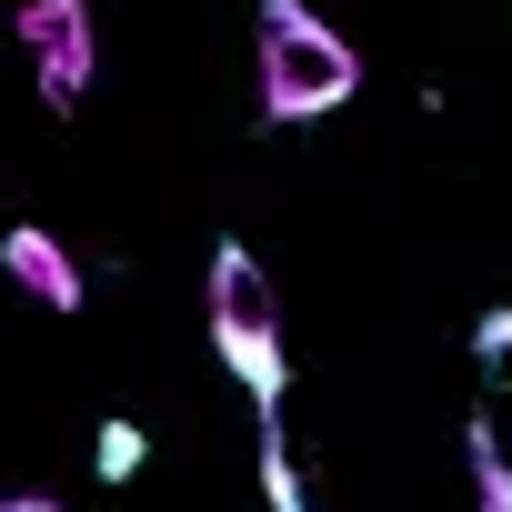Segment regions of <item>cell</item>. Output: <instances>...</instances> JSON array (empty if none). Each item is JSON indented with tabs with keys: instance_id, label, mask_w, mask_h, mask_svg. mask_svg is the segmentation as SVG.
<instances>
[{
	"instance_id": "277c9868",
	"label": "cell",
	"mask_w": 512,
	"mask_h": 512,
	"mask_svg": "<svg viewBox=\"0 0 512 512\" xmlns=\"http://www.w3.org/2000/svg\"><path fill=\"white\" fill-rule=\"evenodd\" d=\"M211 322H282L262 262H251L241 241H211Z\"/></svg>"
},
{
	"instance_id": "3957f363",
	"label": "cell",
	"mask_w": 512,
	"mask_h": 512,
	"mask_svg": "<svg viewBox=\"0 0 512 512\" xmlns=\"http://www.w3.org/2000/svg\"><path fill=\"white\" fill-rule=\"evenodd\" d=\"M0 272H11L41 312H81V262L61 251V231H41V221H11V231H0Z\"/></svg>"
},
{
	"instance_id": "9c48e42d",
	"label": "cell",
	"mask_w": 512,
	"mask_h": 512,
	"mask_svg": "<svg viewBox=\"0 0 512 512\" xmlns=\"http://www.w3.org/2000/svg\"><path fill=\"white\" fill-rule=\"evenodd\" d=\"M302 512H312V502H302Z\"/></svg>"
},
{
	"instance_id": "52a82bcc",
	"label": "cell",
	"mask_w": 512,
	"mask_h": 512,
	"mask_svg": "<svg viewBox=\"0 0 512 512\" xmlns=\"http://www.w3.org/2000/svg\"><path fill=\"white\" fill-rule=\"evenodd\" d=\"M472 362H482L492 382H512V312H482V332H472Z\"/></svg>"
},
{
	"instance_id": "ba28073f",
	"label": "cell",
	"mask_w": 512,
	"mask_h": 512,
	"mask_svg": "<svg viewBox=\"0 0 512 512\" xmlns=\"http://www.w3.org/2000/svg\"><path fill=\"white\" fill-rule=\"evenodd\" d=\"M0 512H61L51 492H0Z\"/></svg>"
},
{
	"instance_id": "7a4b0ae2",
	"label": "cell",
	"mask_w": 512,
	"mask_h": 512,
	"mask_svg": "<svg viewBox=\"0 0 512 512\" xmlns=\"http://www.w3.org/2000/svg\"><path fill=\"white\" fill-rule=\"evenodd\" d=\"M21 51L41 71V101L81 111L91 101V0H21Z\"/></svg>"
},
{
	"instance_id": "6da1fadb",
	"label": "cell",
	"mask_w": 512,
	"mask_h": 512,
	"mask_svg": "<svg viewBox=\"0 0 512 512\" xmlns=\"http://www.w3.org/2000/svg\"><path fill=\"white\" fill-rule=\"evenodd\" d=\"M362 91V61L332 21H312L302 0H262V111L272 121H332Z\"/></svg>"
},
{
	"instance_id": "5b68a950",
	"label": "cell",
	"mask_w": 512,
	"mask_h": 512,
	"mask_svg": "<svg viewBox=\"0 0 512 512\" xmlns=\"http://www.w3.org/2000/svg\"><path fill=\"white\" fill-rule=\"evenodd\" d=\"M91 462H101V482H131V472L151 462V432H141V422H101V442H91Z\"/></svg>"
},
{
	"instance_id": "8992f818",
	"label": "cell",
	"mask_w": 512,
	"mask_h": 512,
	"mask_svg": "<svg viewBox=\"0 0 512 512\" xmlns=\"http://www.w3.org/2000/svg\"><path fill=\"white\" fill-rule=\"evenodd\" d=\"M472 492H482V512H512V462H502L492 422H472Z\"/></svg>"
}]
</instances>
